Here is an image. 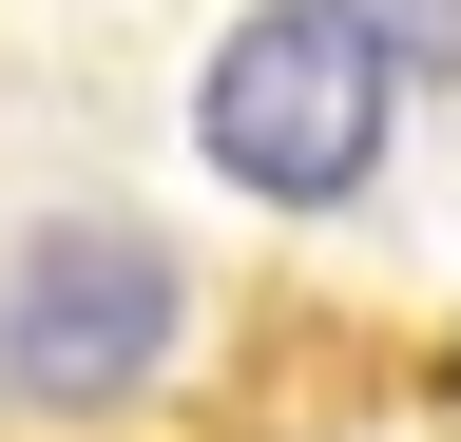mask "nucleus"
<instances>
[{
  "label": "nucleus",
  "instance_id": "obj_1",
  "mask_svg": "<svg viewBox=\"0 0 461 442\" xmlns=\"http://www.w3.org/2000/svg\"><path fill=\"white\" fill-rule=\"evenodd\" d=\"M193 250L135 193H39L0 231V423L20 442H135V404L193 365Z\"/></svg>",
  "mask_w": 461,
  "mask_h": 442
},
{
  "label": "nucleus",
  "instance_id": "obj_2",
  "mask_svg": "<svg viewBox=\"0 0 461 442\" xmlns=\"http://www.w3.org/2000/svg\"><path fill=\"white\" fill-rule=\"evenodd\" d=\"M193 135L269 212H366L384 154H403V77H384V39L346 0H230L212 59H193Z\"/></svg>",
  "mask_w": 461,
  "mask_h": 442
},
{
  "label": "nucleus",
  "instance_id": "obj_3",
  "mask_svg": "<svg viewBox=\"0 0 461 442\" xmlns=\"http://www.w3.org/2000/svg\"><path fill=\"white\" fill-rule=\"evenodd\" d=\"M346 20L384 39V77H403V96H442V77H461V0H346Z\"/></svg>",
  "mask_w": 461,
  "mask_h": 442
}]
</instances>
